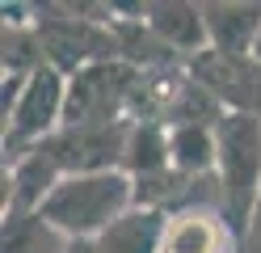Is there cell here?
<instances>
[{"mask_svg": "<svg viewBox=\"0 0 261 253\" xmlns=\"http://www.w3.org/2000/svg\"><path fill=\"white\" fill-rule=\"evenodd\" d=\"M130 207H135V181L118 169V173L63 177L51 190V198L42 202L38 215L68 241H97Z\"/></svg>", "mask_w": 261, "mask_h": 253, "instance_id": "obj_1", "label": "cell"}, {"mask_svg": "<svg viewBox=\"0 0 261 253\" xmlns=\"http://www.w3.org/2000/svg\"><path fill=\"white\" fill-rule=\"evenodd\" d=\"M219 160H215V186H219V211L227 228L244 236L261 207V118L257 114H223L215 127Z\"/></svg>", "mask_w": 261, "mask_h": 253, "instance_id": "obj_2", "label": "cell"}, {"mask_svg": "<svg viewBox=\"0 0 261 253\" xmlns=\"http://www.w3.org/2000/svg\"><path fill=\"white\" fill-rule=\"evenodd\" d=\"M63 106H68V76L55 72L51 63L38 67L5 118V160H17L21 152L51 140L63 127Z\"/></svg>", "mask_w": 261, "mask_h": 253, "instance_id": "obj_3", "label": "cell"}, {"mask_svg": "<svg viewBox=\"0 0 261 253\" xmlns=\"http://www.w3.org/2000/svg\"><path fill=\"white\" fill-rule=\"evenodd\" d=\"M139 80V67L122 59L93 63L85 72L68 76V106H63V127H106L122 123L130 106V89Z\"/></svg>", "mask_w": 261, "mask_h": 253, "instance_id": "obj_4", "label": "cell"}, {"mask_svg": "<svg viewBox=\"0 0 261 253\" xmlns=\"http://www.w3.org/2000/svg\"><path fill=\"white\" fill-rule=\"evenodd\" d=\"M186 72L227 114H257L261 118V59L257 55H227V51L206 47L194 59H186Z\"/></svg>", "mask_w": 261, "mask_h": 253, "instance_id": "obj_5", "label": "cell"}, {"mask_svg": "<svg viewBox=\"0 0 261 253\" xmlns=\"http://www.w3.org/2000/svg\"><path fill=\"white\" fill-rule=\"evenodd\" d=\"M126 140H130V118L106 127H59L46 148L59 160L63 177H85V173H118L126 160Z\"/></svg>", "mask_w": 261, "mask_h": 253, "instance_id": "obj_6", "label": "cell"}, {"mask_svg": "<svg viewBox=\"0 0 261 253\" xmlns=\"http://www.w3.org/2000/svg\"><path fill=\"white\" fill-rule=\"evenodd\" d=\"M0 181H5V202H0L5 215H38L42 202L51 198V190L63 181V169L51 156V148L38 144V148L21 152L17 160H5Z\"/></svg>", "mask_w": 261, "mask_h": 253, "instance_id": "obj_7", "label": "cell"}, {"mask_svg": "<svg viewBox=\"0 0 261 253\" xmlns=\"http://www.w3.org/2000/svg\"><path fill=\"white\" fill-rule=\"evenodd\" d=\"M139 17L156 30V38L165 47H173L181 59H194L198 51L211 47L202 5H190V0H143Z\"/></svg>", "mask_w": 261, "mask_h": 253, "instance_id": "obj_8", "label": "cell"}, {"mask_svg": "<svg viewBox=\"0 0 261 253\" xmlns=\"http://www.w3.org/2000/svg\"><path fill=\"white\" fill-rule=\"evenodd\" d=\"M236 232L227 228L219 207H181L169 215L160 253H232Z\"/></svg>", "mask_w": 261, "mask_h": 253, "instance_id": "obj_9", "label": "cell"}, {"mask_svg": "<svg viewBox=\"0 0 261 253\" xmlns=\"http://www.w3.org/2000/svg\"><path fill=\"white\" fill-rule=\"evenodd\" d=\"M211 47L227 55H253L261 34V0H206L202 5Z\"/></svg>", "mask_w": 261, "mask_h": 253, "instance_id": "obj_10", "label": "cell"}, {"mask_svg": "<svg viewBox=\"0 0 261 253\" xmlns=\"http://www.w3.org/2000/svg\"><path fill=\"white\" fill-rule=\"evenodd\" d=\"M165 228H169L165 211L130 207L93 241V253H160L165 249Z\"/></svg>", "mask_w": 261, "mask_h": 253, "instance_id": "obj_11", "label": "cell"}, {"mask_svg": "<svg viewBox=\"0 0 261 253\" xmlns=\"http://www.w3.org/2000/svg\"><path fill=\"white\" fill-rule=\"evenodd\" d=\"M173 169V152H169V127L165 123H130V140H126V160L122 173L135 177H152Z\"/></svg>", "mask_w": 261, "mask_h": 253, "instance_id": "obj_12", "label": "cell"}, {"mask_svg": "<svg viewBox=\"0 0 261 253\" xmlns=\"http://www.w3.org/2000/svg\"><path fill=\"white\" fill-rule=\"evenodd\" d=\"M169 152H173V169L194 181H202L219 160V144H215V127H169Z\"/></svg>", "mask_w": 261, "mask_h": 253, "instance_id": "obj_13", "label": "cell"}, {"mask_svg": "<svg viewBox=\"0 0 261 253\" xmlns=\"http://www.w3.org/2000/svg\"><path fill=\"white\" fill-rule=\"evenodd\" d=\"M68 236H59L42 215H5L0 253H63Z\"/></svg>", "mask_w": 261, "mask_h": 253, "instance_id": "obj_14", "label": "cell"}, {"mask_svg": "<svg viewBox=\"0 0 261 253\" xmlns=\"http://www.w3.org/2000/svg\"><path fill=\"white\" fill-rule=\"evenodd\" d=\"M232 253H261V207L253 215V224L244 228V236H236V249Z\"/></svg>", "mask_w": 261, "mask_h": 253, "instance_id": "obj_15", "label": "cell"}, {"mask_svg": "<svg viewBox=\"0 0 261 253\" xmlns=\"http://www.w3.org/2000/svg\"><path fill=\"white\" fill-rule=\"evenodd\" d=\"M63 253H93V241H68Z\"/></svg>", "mask_w": 261, "mask_h": 253, "instance_id": "obj_16", "label": "cell"}, {"mask_svg": "<svg viewBox=\"0 0 261 253\" xmlns=\"http://www.w3.org/2000/svg\"><path fill=\"white\" fill-rule=\"evenodd\" d=\"M253 55H257V59H261V34H257V47H253Z\"/></svg>", "mask_w": 261, "mask_h": 253, "instance_id": "obj_17", "label": "cell"}]
</instances>
